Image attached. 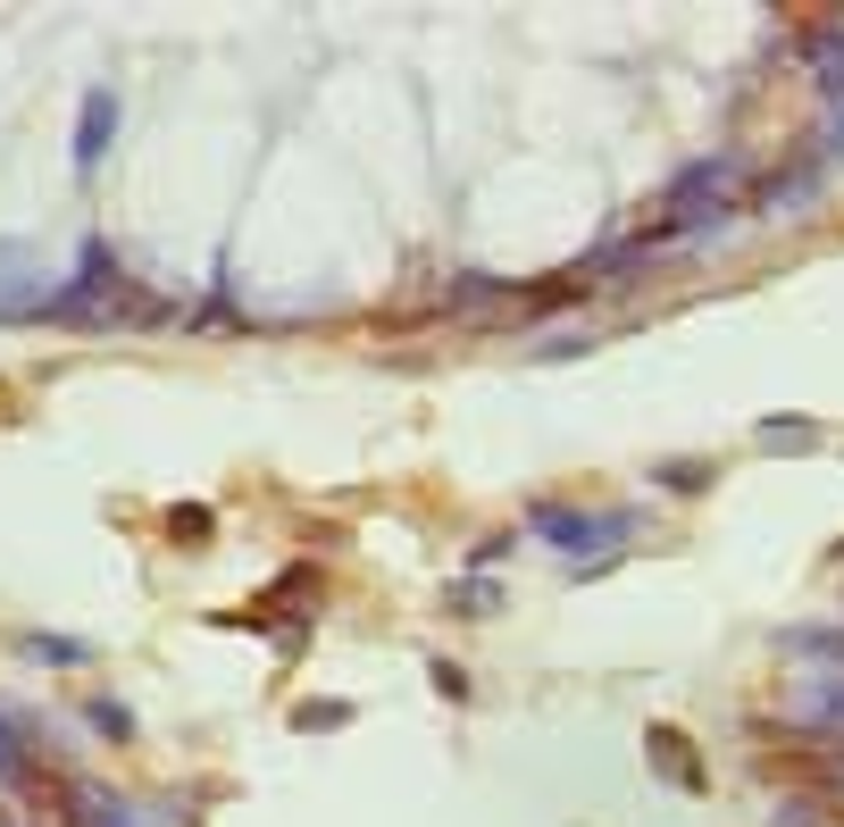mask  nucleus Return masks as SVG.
I'll use <instances>...</instances> for the list:
<instances>
[{
    "label": "nucleus",
    "instance_id": "nucleus-3",
    "mask_svg": "<svg viewBox=\"0 0 844 827\" xmlns=\"http://www.w3.org/2000/svg\"><path fill=\"white\" fill-rule=\"evenodd\" d=\"M110 126H117V117H110V101H93V117H84V143H75V150L93 159V150H101V134H110Z\"/></svg>",
    "mask_w": 844,
    "mask_h": 827
},
{
    "label": "nucleus",
    "instance_id": "nucleus-2",
    "mask_svg": "<svg viewBox=\"0 0 844 827\" xmlns=\"http://www.w3.org/2000/svg\"><path fill=\"white\" fill-rule=\"evenodd\" d=\"M761 443H770V451H803V443H811V427H803V418H786V427L770 418V427H761Z\"/></svg>",
    "mask_w": 844,
    "mask_h": 827
},
{
    "label": "nucleus",
    "instance_id": "nucleus-4",
    "mask_svg": "<svg viewBox=\"0 0 844 827\" xmlns=\"http://www.w3.org/2000/svg\"><path fill=\"white\" fill-rule=\"evenodd\" d=\"M778 827H820V819H811L803 803H786V810H778Z\"/></svg>",
    "mask_w": 844,
    "mask_h": 827
},
{
    "label": "nucleus",
    "instance_id": "nucleus-1",
    "mask_svg": "<svg viewBox=\"0 0 844 827\" xmlns=\"http://www.w3.org/2000/svg\"><path fill=\"white\" fill-rule=\"evenodd\" d=\"M653 752H660V761H669V777H677V786H702V777H695V752L677 744L669 727H653Z\"/></svg>",
    "mask_w": 844,
    "mask_h": 827
}]
</instances>
